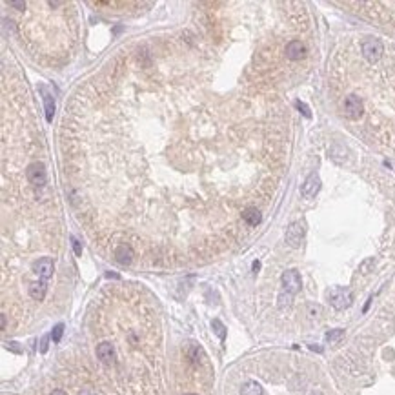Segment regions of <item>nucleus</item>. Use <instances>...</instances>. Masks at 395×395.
Returning <instances> with one entry per match:
<instances>
[{"mask_svg": "<svg viewBox=\"0 0 395 395\" xmlns=\"http://www.w3.org/2000/svg\"><path fill=\"white\" fill-rule=\"evenodd\" d=\"M211 328H213V332H215L217 337L224 342V339H226V326L222 324L219 319H213V320H211Z\"/></svg>", "mask_w": 395, "mask_h": 395, "instance_id": "nucleus-18", "label": "nucleus"}, {"mask_svg": "<svg viewBox=\"0 0 395 395\" xmlns=\"http://www.w3.org/2000/svg\"><path fill=\"white\" fill-rule=\"evenodd\" d=\"M306 233L304 222H293L290 228L286 229V244L291 248H299Z\"/></svg>", "mask_w": 395, "mask_h": 395, "instance_id": "nucleus-5", "label": "nucleus"}, {"mask_svg": "<svg viewBox=\"0 0 395 395\" xmlns=\"http://www.w3.org/2000/svg\"><path fill=\"white\" fill-rule=\"evenodd\" d=\"M241 221H243L244 226L255 228V226H259L261 221H263V211L257 208V206H248V208H244L243 215H241Z\"/></svg>", "mask_w": 395, "mask_h": 395, "instance_id": "nucleus-10", "label": "nucleus"}, {"mask_svg": "<svg viewBox=\"0 0 395 395\" xmlns=\"http://www.w3.org/2000/svg\"><path fill=\"white\" fill-rule=\"evenodd\" d=\"M62 333H64V324H56L55 328H53V332H51V340L53 342H58V340L62 339Z\"/></svg>", "mask_w": 395, "mask_h": 395, "instance_id": "nucleus-19", "label": "nucleus"}, {"mask_svg": "<svg viewBox=\"0 0 395 395\" xmlns=\"http://www.w3.org/2000/svg\"><path fill=\"white\" fill-rule=\"evenodd\" d=\"M342 337H344V330H340V328H337V330H330V332L326 333V340H328L330 344H337Z\"/></svg>", "mask_w": 395, "mask_h": 395, "instance_id": "nucleus-17", "label": "nucleus"}, {"mask_svg": "<svg viewBox=\"0 0 395 395\" xmlns=\"http://www.w3.org/2000/svg\"><path fill=\"white\" fill-rule=\"evenodd\" d=\"M46 291H48L46 281H37V282L29 284V295H31L33 301H42V299L46 297Z\"/></svg>", "mask_w": 395, "mask_h": 395, "instance_id": "nucleus-14", "label": "nucleus"}, {"mask_svg": "<svg viewBox=\"0 0 395 395\" xmlns=\"http://www.w3.org/2000/svg\"><path fill=\"white\" fill-rule=\"evenodd\" d=\"M282 288H284L286 293H290V295H295V293H299L301 291V288H302V281H301V275H299L297 270H286L284 273H282Z\"/></svg>", "mask_w": 395, "mask_h": 395, "instance_id": "nucleus-4", "label": "nucleus"}, {"mask_svg": "<svg viewBox=\"0 0 395 395\" xmlns=\"http://www.w3.org/2000/svg\"><path fill=\"white\" fill-rule=\"evenodd\" d=\"M284 55H286V58H290V60H302L306 56V46H304V42L302 40H290L288 44H286V48H284Z\"/></svg>", "mask_w": 395, "mask_h": 395, "instance_id": "nucleus-9", "label": "nucleus"}, {"mask_svg": "<svg viewBox=\"0 0 395 395\" xmlns=\"http://www.w3.org/2000/svg\"><path fill=\"white\" fill-rule=\"evenodd\" d=\"M328 301L330 304L335 308V310H346L352 306L354 302V293L348 290V288H342V286H335L332 290L328 291Z\"/></svg>", "mask_w": 395, "mask_h": 395, "instance_id": "nucleus-1", "label": "nucleus"}, {"mask_svg": "<svg viewBox=\"0 0 395 395\" xmlns=\"http://www.w3.org/2000/svg\"><path fill=\"white\" fill-rule=\"evenodd\" d=\"M40 93H42V100H44V108H46V120L51 122V120H53V115H55V98H53V93H51L46 86H40Z\"/></svg>", "mask_w": 395, "mask_h": 395, "instance_id": "nucleus-13", "label": "nucleus"}, {"mask_svg": "<svg viewBox=\"0 0 395 395\" xmlns=\"http://www.w3.org/2000/svg\"><path fill=\"white\" fill-rule=\"evenodd\" d=\"M49 395H68V394H66V392H62V390H53Z\"/></svg>", "mask_w": 395, "mask_h": 395, "instance_id": "nucleus-26", "label": "nucleus"}, {"mask_svg": "<svg viewBox=\"0 0 395 395\" xmlns=\"http://www.w3.org/2000/svg\"><path fill=\"white\" fill-rule=\"evenodd\" d=\"M26 179L33 188H44L48 182V173H46V168L42 162H35V164H29L26 169Z\"/></svg>", "mask_w": 395, "mask_h": 395, "instance_id": "nucleus-3", "label": "nucleus"}, {"mask_svg": "<svg viewBox=\"0 0 395 395\" xmlns=\"http://www.w3.org/2000/svg\"><path fill=\"white\" fill-rule=\"evenodd\" d=\"M33 271H35V275H38L40 281H48V279L53 275V271H55L53 259H49V257H42V259H38V261L33 264Z\"/></svg>", "mask_w": 395, "mask_h": 395, "instance_id": "nucleus-8", "label": "nucleus"}, {"mask_svg": "<svg viewBox=\"0 0 395 395\" xmlns=\"http://www.w3.org/2000/svg\"><path fill=\"white\" fill-rule=\"evenodd\" d=\"M320 189V179L317 173H312L308 179L304 180V184H302V188H301V193H302V197L304 199H313L315 195L319 193Z\"/></svg>", "mask_w": 395, "mask_h": 395, "instance_id": "nucleus-11", "label": "nucleus"}, {"mask_svg": "<svg viewBox=\"0 0 395 395\" xmlns=\"http://www.w3.org/2000/svg\"><path fill=\"white\" fill-rule=\"evenodd\" d=\"M295 104H297V108H299V110H301V111H302V113H304L306 117H308V118L312 117V113H310V110H308V106H306V104H302V102H301V100H297V102H295Z\"/></svg>", "mask_w": 395, "mask_h": 395, "instance_id": "nucleus-23", "label": "nucleus"}, {"mask_svg": "<svg viewBox=\"0 0 395 395\" xmlns=\"http://www.w3.org/2000/svg\"><path fill=\"white\" fill-rule=\"evenodd\" d=\"M48 340H49L48 335H44V337L40 339V352H42V354H46V352H48Z\"/></svg>", "mask_w": 395, "mask_h": 395, "instance_id": "nucleus-24", "label": "nucleus"}, {"mask_svg": "<svg viewBox=\"0 0 395 395\" xmlns=\"http://www.w3.org/2000/svg\"><path fill=\"white\" fill-rule=\"evenodd\" d=\"M188 359L191 360L193 364H201V362H204L206 360V355H204V350H202L201 346H197V344H191V346L188 348Z\"/></svg>", "mask_w": 395, "mask_h": 395, "instance_id": "nucleus-15", "label": "nucleus"}, {"mask_svg": "<svg viewBox=\"0 0 395 395\" xmlns=\"http://www.w3.org/2000/svg\"><path fill=\"white\" fill-rule=\"evenodd\" d=\"M241 395H263V386L255 381H248L243 384Z\"/></svg>", "mask_w": 395, "mask_h": 395, "instance_id": "nucleus-16", "label": "nucleus"}, {"mask_svg": "<svg viewBox=\"0 0 395 395\" xmlns=\"http://www.w3.org/2000/svg\"><path fill=\"white\" fill-rule=\"evenodd\" d=\"M113 259H115L118 264H122V266L132 264L133 259H135V250H133V246L130 243L117 244V246L113 248Z\"/></svg>", "mask_w": 395, "mask_h": 395, "instance_id": "nucleus-6", "label": "nucleus"}, {"mask_svg": "<svg viewBox=\"0 0 395 395\" xmlns=\"http://www.w3.org/2000/svg\"><path fill=\"white\" fill-rule=\"evenodd\" d=\"M186 395H197V394H186Z\"/></svg>", "mask_w": 395, "mask_h": 395, "instance_id": "nucleus-28", "label": "nucleus"}, {"mask_svg": "<svg viewBox=\"0 0 395 395\" xmlns=\"http://www.w3.org/2000/svg\"><path fill=\"white\" fill-rule=\"evenodd\" d=\"M6 324H7L6 315H4V313H2V330H6Z\"/></svg>", "mask_w": 395, "mask_h": 395, "instance_id": "nucleus-27", "label": "nucleus"}, {"mask_svg": "<svg viewBox=\"0 0 395 395\" xmlns=\"http://www.w3.org/2000/svg\"><path fill=\"white\" fill-rule=\"evenodd\" d=\"M360 51H362V56L366 58L370 64H375L381 60L382 53H384V46H382V42L379 40V38H375V37H368L366 40L362 42V46H360Z\"/></svg>", "mask_w": 395, "mask_h": 395, "instance_id": "nucleus-2", "label": "nucleus"}, {"mask_svg": "<svg viewBox=\"0 0 395 395\" xmlns=\"http://www.w3.org/2000/svg\"><path fill=\"white\" fill-rule=\"evenodd\" d=\"M342 111H344V115H346L348 118H352V120L359 118L360 115H362V100H360V97H357V95H348V97H344Z\"/></svg>", "mask_w": 395, "mask_h": 395, "instance_id": "nucleus-7", "label": "nucleus"}, {"mask_svg": "<svg viewBox=\"0 0 395 395\" xmlns=\"http://www.w3.org/2000/svg\"><path fill=\"white\" fill-rule=\"evenodd\" d=\"M97 357L100 362H104V364H111V362H115V357H117V352H115V346L111 344V342H100L97 346Z\"/></svg>", "mask_w": 395, "mask_h": 395, "instance_id": "nucleus-12", "label": "nucleus"}, {"mask_svg": "<svg viewBox=\"0 0 395 395\" xmlns=\"http://www.w3.org/2000/svg\"><path fill=\"white\" fill-rule=\"evenodd\" d=\"M78 395H95V394H93V390H90V388H84L82 392H78Z\"/></svg>", "mask_w": 395, "mask_h": 395, "instance_id": "nucleus-25", "label": "nucleus"}, {"mask_svg": "<svg viewBox=\"0 0 395 395\" xmlns=\"http://www.w3.org/2000/svg\"><path fill=\"white\" fill-rule=\"evenodd\" d=\"M71 244H73V250H75V255H82V246H80V243H78V239L76 237H71Z\"/></svg>", "mask_w": 395, "mask_h": 395, "instance_id": "nucleus-22", "label": "nucleus"}, {"mask_svg": "<svg viewBox=\"0 0 395 395\" xmlns=\"http://www.w3.org/2000/svg\"><path fill=\"white\" fill-rule=\"evenodd\" d=\"M374 264H375V259H366L364 263L360 264L359 271H360V273H370V270L374 268Z\"/></svg>", "mask_w": 395, "mask_h": 395, "instance_id": "nucleus-20", "label": "nucleus"}, {"mask_svg": "<svg viewBox=\"0 0 395 395\" xmlns=\"http://www.w3.org/2000/svg\"><path fill=\"white\" fill-rule=\"evenodd\" d=\"M320 312H322V310H320V306H317V304H308V315H310L312 319H317V317H319V315H320Z\"/></svg>", "mask_w": 395, "mask_h": 395, "instance_id": "nucleus-21", "label": "nucleus"}]
</instances>
